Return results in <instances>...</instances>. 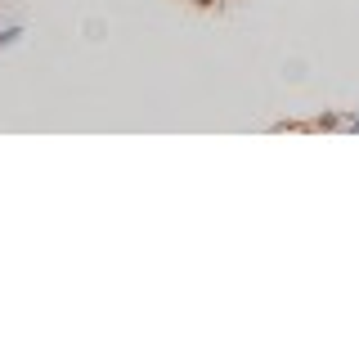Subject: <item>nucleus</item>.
Listing matches in <instances>:
<instances>
[{
	"instance_id": "f03ea898",
	"label": "nucleus",
	"mask_w": 359,
	"mask_h": 359,
	"mask_svg": "<svg viewBox=\"0 0 359 359\" xmlns=\"http://www.w3.org/2000/svg\"><path fill=\"white\" fill-rule=\"evenodd\" d=\"M346 126H351V130H359V117H346Z\"/></svg>"
},
{
	"instance_id": "f257e3e1",
	"label": "nucleus",
	"mask_w": 359,
	"mask_h": 359,
	"mask_svg": "<svg viewBox=\"0 0 359 359\" xmlns=\"http://www.w3.org/2000/svg\"><path fill=\"white\" fill-rule=\"evenodd\" d=\"M22 41V27H5L0 32V50H9V45H18Z\"/></svg>"
}]
</instances>
